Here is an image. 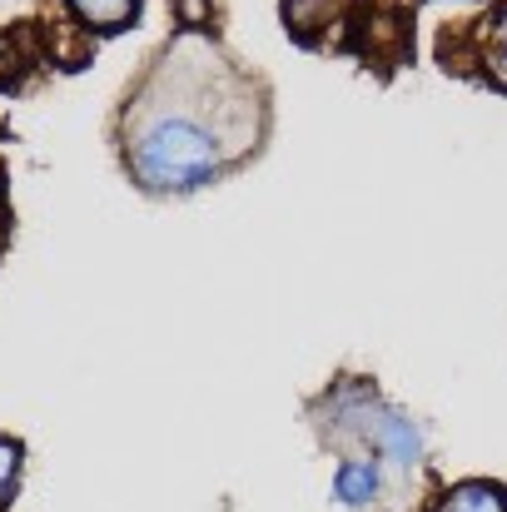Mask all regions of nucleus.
Here are the masks:
<instances>
[{
    "instance_id": "nucleus-2",
    "label": "nucleus",
    "mask_w": 507,
    "mask_h": 512,
    "mask_svg": "<svg viewBox=\"0 0 507 512\" xmlns=\"http://www.w3.org/2000/svg\"><path fill=\"white\" fill-rule=\"evenodd\" d=\"M388 463H398L403 473L408 468H418V458H423V438H418V428L403 418V413H388V408H363V428H358Z\"/></svg>"
},
{
    "instance_id": "nucleus-4",
    "label": "nucleus",
    "mask_w": 507,
    "mask_h": 512,
    "mask_svg": "<svg viewBox=\"0 0 507 512\" xmlns=\"http://www.w3.org/2000/svg\"><path fill=\"white\" fill-rule=\"evenodd\" d=\"M70 10L90 25V30H125L140 10V0H70Z\"/></svg>"
},
{
    "instance_id": "nucleus-7",
    "label": "nucleus",
    "mask_w": 507,
    "mask_h": 512,
    "mask_svg": "<svg viewBox=\"0 0 507 512\" xmlns=\"http://www.w3.org/2000/svg\"><path fill=\"white\" fill-rule=\"evenodd\" d=\"M493 75L507 85V20L498 25V50H493Z\"/></svg>"
},
{
    "instance_id": "nucleus-5",
    "label": "nucleus",
    "mask_w": 507,
    "mask_h": 512,
    "mask_svg": "<svg viewBox=\"0 0 507 512\" xmlns=\"http://www.w3.org/2000/svg\"><path fill=\"white\" fill-rule=\"evenodd\" d=\"M438 512H507V493L493 483H468V488L448 493V503Z\"/></svg>"
},
{
    "instance_id": "nucleus-3",
    "label": "nucleus",
    "mask_w": 507,
    "mask_h": 512,
    "mask_svg": "<svg viewBox=\"0 0 507 512\" xmlns=\"http://www.w3.org/2000/svg\"><path fill=\"white\" fill-rule=\"evenodd\" d=\"M334 493L338 503H348V508H363V503H373V493H378V468L373 463H343L334 473Z\"/></svg>"
},
{
    "instance_id": "nucleus-1",
    "label": "nucleus",
    "mask_w": 507,
    "mask_h": 512,
    "mask_svg": "<svg viewBox=\"0 0 507 512\" xmlns=\"http://www.w3.org/2000/svg\"><path fill=\"white\" fill-rule=\"evenodd\" d=\"M259 135V100L204 45L174 50L125 125V165L145 189H199Z\"/></svg>"
},
{
    "instance_id": "nucleus-6",
    "label": "nucleus",
    "mask_w": 507,
    "mask_h": 512,
    "mask_svg": "<svg viewBox=\"0 0 507 512\" xmlns=\"http://www.w3.org/2000/svg\"><path fill=\"white\" fill-rule=\"evenodd\" d=\"M15 473H20V448H15L10 438H0V508H5V498H10Z\"/></svg>"
},
{
    "instance_id": "nucleus-8",
    "label": "nucleus",
    "mask_w": 507,
    "mask_h": 512,
    "mask_svg": "<svg viewBox=\"0 0 507 512\" xmlns=\"http://www.w3.org/2000/svg\"><path fill=\"white\" fill-rule=\"evenodd\" d=\"M0 224H5V209H0Z\"/></svg>"
}]
</instances>
